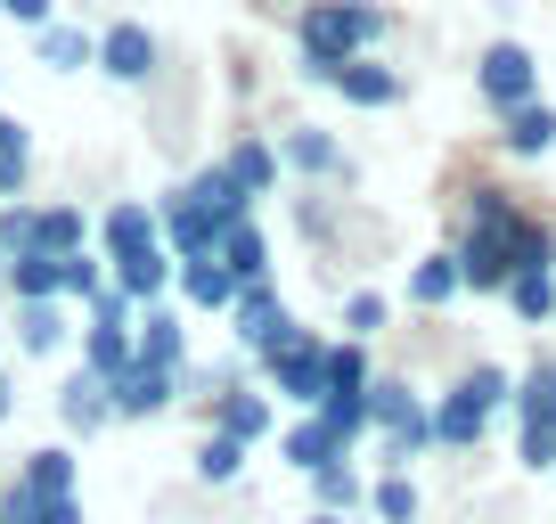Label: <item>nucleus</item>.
Listing matches in <instances>:
<instances>
[{
    "label": "nucleus",
    "mask_w": 556,
    "mask_h": 524,
    "mask_svg": "<svg viewBox=\"0 0 556 524\" xmlns=\"http://www.w3.org/2000/svg\"><path fill=\"white\" fill-rule=\"evenodd\" d=\"M344 328H352V345H361V336H377V328H384V296H352V303H344Z\"/></svg>",
    "instance_id": "40"
},
{
    "label": "nucleus",
    "mask_w": 556,
    "mask_h": 524,
    "mask_svg": "<svg viewBox=\"0 0 556 524\" xmlns=\"http://www.w3.org/2000/svg\"><path fill=\"white\" fill-rule=\"evenodd\" d=\"M368 426H384V459H393V475L434 442V410H417L409 385H393V377H368Z\"/></svg>",
    "instance_id": "4"
},
{
    "label": "nucleus",
    "mask_w": 556,
    "mask_h": 524,
    "mask_svg": "<svg viewBox=\"0 0 556 524\" xmlns=\"http://www.w3.org/2000/svg\"><path fill=\"white\" fill-rule=\"evenodd\" d=\"M34 238H41V213L34 205H9V213H0V254H9V262L34 254Z\"/></svg>",
    "instance_id": "38"
},
{
    "label": "nucleus",
    "mask_w": 556,
    "mask_h": 524,
    "mask_svg": "<svg viewBox=\"0 0 556 524\" xmlns=\"http://www.w3.org/2000/svg\"><path fill=\"white\" fill-rule=\"evenodd\" d=\"M312 500H319V516H344V508H361V475L336 459V467H319V475H312Z\"/></svg>",
    "instance_id": "31"
},
{
    "label": "nucleus",
    "mask_w": 556,
    "mask_h": 524,
    "mask_svg": "<svg viewBox=\"0 0 556 524\" xmlns=\"http://www.w3.org/2000/svg\"><path fill=\"white\" fill-rule=\"evenodd\" d=\"M222 173L238 180L245 197H262V189H270V180H278V148H262V140H238V148H229V157H222Z\"/></svg>",
    "instance_id": "23"
},
{
    "label": "nucleus",
    "mask_w": 556,
    "mask_h": 524,
    "mask_svg": "<svg viewBox=\"0 0 556 524\" xmlns=\"http://www.w3.org/2000/svg\"><path fill=\"white\" fill-rule=\"evenodd\" d=\"M0 9H9L17 25H50V0H0Z\"/></svg>",
    "instance_id": "42"
},
{
    "label": "nucleus",
    "mask_w": 556,
    "mask_h": 524,
    "mask_svg": "<svg viewBox=\"0 0 556 524\" xmlns=\"http://www.w3.org/2000/svg\"><path fill=\"white\" fill-rule=\"evenodd\" d=\"M58 419H66L74 435H99V426L115 419V394H106V377H90V369H74V377L58 385Z\"/></svg>",
    "instance_id": "11"
},
{
    "label": "nucleus",
    "mask_w": 556,
    "mask_h": 524,
    "mask_svg": "<svg viewBox=\"0 0 556 524\" xmlns=\"http://www.w3.org/2000/svg\"><path fill=\"white\" fill-rule=\"evenodd\" d=\"M238 467H245V442H229V435H205V451H197V475H205V484H229Z\"/></svg>",
    "instance_id": "37"
},
{
    "label": "nucleus",
    "mask_w": 556,
    "mask_h": 524,
    "mask_svg": "<svg viewBox=\"0 0 556 524\" xmlns=\"http://www.w3.org/2000/svg\"><path fill=\"white\" fill-rule=\"evenodd\" d=\"M270 385H278V402H303V410H319L328 402V345H287V352H270Z\"/></svg>",
    "instance_id": "6"
},
{
    "label": "nucleus",
    "mask_w": 556,
    "mask_h": 524,
    "mask_svg": "<svg viewBox=\"0 0 556 524\" xmlns=\"http://www.w3.org/2000/svg\"><path fill=\"white\" fill-rule=\"evenodd\" d=\"M99 66L115 74V83H148V74H156V34H148V25H106L99 34Z\"/></svg>",
    "instance_id": "7"
},
{
    "label": "nucleus",
    "mask_w": 556,
    "mask_h": 524,
    "mask_svg": "<svg viewBox=\"0 0 556 524\" xmlns=\"http://www.w3.org/2000/svg\"><path fill=\"white\" fill-rule=\"evenodd\" d=\"M0 419H9V369H0Z\"/></svg>",
    "instance_id": "43"
},
{
    "label": "nucleus",
    "mask_w": 556,
    "mask_h": 524,
    "mask_svg": "<svg viewBox=\"0 0 556 524\" xmlns=\"http://www.w3.org/2000/svg\"><path fill=\"white\" fill-rule=\"evenodd\" d=\"M189 197H197V205H205L222 229H229V222H245V189L222 173V164H213V173H197V180H189Z\"/></svg>",
    "instance_id": "26"
},
{
    "label": "nucleus",
    "mask_w": 556,
    "mask_h": 524,
    "mask_svg": "<svg viewBox=\"0 0 556 524\" xmlns=\"http://www.w3.org/2000/svg\"><path fill=\"white\" fill-rule=\"evenodd\" d=\"M458 287H467V279H458V254H426L409 271V303H451Z\"/></svg>",
    "instance_id": "28"
},
{
    "label": "nucleus",
    "mask_w": 556,
    "mask_h": 524,
    "mask_svg": "<svg viewBox=\"0 0 556 524\" xmlns=\"http://www.w3.org/2000/svg\"><path fill=\"white\" fill-rule=\"evenodd\" d=\"M106 394H115V419H156V410L173 402V369H139V361H131Z\"/></svg>",
    "instance_id": "13"
},
{
    "label": "nucleus",
    "mask_w": 556,
    "mask_h": 524,
    "mask_svg": "<svg viewBox=\"0 0 556 524\" xmlns=\"http://www.w3.org/2000/svg\"><path fill=\"white\" fill-rule=\"evenodd\" d=\"M516 410H523V426H532V435H556V361H540L532 377H523Z\"/></svg>",
    "instance_id": "25"
},
{
    "label": "nucleus",
    "mask_w": 556,
    "mask_h": 524,
    "mask_svg": "<svg viewBox=\"0 0 556 524\" xmlns=\"http://www.w3.org/2000/svg\"><path fill=\"white\" fill-rule=\"evenodd\" d=\"M278 451H287V467H303V475H319V467H336V459H352V451H344V442H336L319 419L287 426V442H278Z\"/></svg>",
    "instance_id": "19"
},
{
    "label": "nucleus",
    "mask_w": 556,
    "mask_h": 524,
    "mask_svg": "<svg viewBox=\"0 0 556 524\" xmlns=\"http://www.w3.org/2000/svg\"><path fill=\"white\" fill-rule=\"evenodd\" d=\"M180 352H189L180 320L164 312V303H148V312H139V328H131V361H139V369H173V377H180Z\"/></svg>",
    "instance_id": "10"
},
{
    "label": "nucleus",
    "mask_w": 556,
    "mask_h": 524,
    "mask_svg": "<svg viewBox=\"0 0 556 524\" xmlns=\"http://www.w3.org/2000/svg\"><path fill=\"white\" fill-rule=\"evenodd\" d=\"M368 508H377V524H417V484L409 475H384V484L368 491Z\"/></svg>",
    "instance_id": "33"
},
{
    "label": "nucleus",
    "mask_w": 556,
    "mask_h": 524,
    "mask_svg": "<svg viewBox=\"0 0 556 524\" xmlns=\"http://www.w3.org/2000/svg\"><path fill=\"white\" fill-rule=\"evenodd\" d=\"M58 296H74V303H99L106 296V271L90 254H66V271H58Z\"/></svg>",
    "instance_id": "35"
},
{
    "label": "nucleus",
    "mask_w": 556,
    "mask_h": 524,
    "mask_svg": "<svg viewBox=\"0 0 556 524\" xmlns=\"http://www.w3.org/2000/svg\"><path fill=\"white\" fill-rule=\"evenodd\" d=\"M99 238H106V254H139V246H156V238H164V222L139 205V197H123V205L99 222Z\"/></svg>",
    "instance_id": "18"
},
{
    "label": "nucleus",
    "mask_w": 556,
    "mask_h": 524,
    "mask_svg": "<svg viewBox=\"0 0 556 524\" xmlns=\"http://www.w3.org/2000/svg\"><path fill=\"white\" fill-rule=\"evenodd\" d=\"M25 157H34V148H25V123H9V115H0V197H17Z\"/></svg>",
    "instance_id": "36"
},
{
    "label": "nucleus",
    "mask_w": 556,
    "mask_h": 524,
    "mask_svg": "<svg viewBox=\"0 0 556 524\" xmlns=\"http://www.w3.org/2000/svg\"><path fill=\"white\" fill-rule=\"evenodd\" d=\"M41 66L83 74V66H99V41H90L83 25H41Z\"/></svg>",
    "instance_id": "20"
},
{
    "label": "nucleus",
    "mask_w": 556,
    "mask_h": 524,
    "mask_svg": "<svg viewBox=\"0 0 556 524\" xmlns=\"http://www.w3.org/2000/svg\"><path fill=\"white\" fill-rule=\"evenodd\" d=\"M262 426H270V394H245V385L213 394V435H229V442H254Z\"/></svg>",
    "instance_id": "14"
},
{
    "label": "nucleus",
    "mask_w": 556,
    "mask_h": 524,
    "mask_svg": "<svg viewBox=\"0 0 556 524\" xmlns=\"http://www.w3.org/2000/svg\"><path fill=\"white\" fill-rule=\"evenodd\" d=\"M507 148H516V157H548L556 148V107L548 99L516 107V115H507Z\"/></svg>",
    "instance_id": "21"
},
{
    "label": "nucleus",
    "mask_w": 556,
    "mask_h": 524,
    "mask_svg": "<svg viewBox=\"0 0 556 524\" xmlns=\"http://www.w3.org/2000/svg\"><path fill=\"white\" fill-rule=\"evenodd\" d=\"M328 394H368V352L352 345H328Z\"/></svg>",
    "instance_id": "34"
},
{
    "label": "nucleus",
    "mask_w": 556,
    "mask_h": 524,
    "mask_svg": "<svg viewBox=\"0 0 556 524\" xmlns=\"http://www.w3.org/2000/svg\"><path fill=\"white\" fill-rule=\"evenodd\" d=\"M548 262H556V238H548V229L532 222V213H523V238H516V271H548Z\"/></svg>",
    "instance_id": "39"
},
{
    "label": "nucleus",
    "mask_w": 556,
    "mask_h": 524,
    "mask_svg": "<svg viewBox=\"0 0 556 524\" xmlns=\"http://www.w3.org/2000/svg\"><path fill=\"white\" fill-rule=\"evenodd\" d=\"M156 222H164V246H180V254H213V246H222V222H213V213L197 205L189 189H173V197H164V213H156Z\"/></svg>",
    "instance_id": "9"
},
{
    "label": "nucleus",
    "mask_w": 556,
    "mask_h": 524,
    "mask_svg": "<svg viewBox=\"0 0 556 524\" xmlns=\"http://www.w3.org/2000/svg\"><path fill=\"white\" fill-rule=\"evenodd\" d=\"M41 254H83L90 246V222H83V205H41Z\"/></svg>",
    "instance_id": "24"
},
{
    "label": "nucleus",
    "mask_w": 556,
    "mask_h": 524,
    "mask_svg": "<svg viewBox=\"0 0 556 524\" xmlns=\"http://www.w3.org/2000/svg\"><path fill=\"white\" fill-rule=\"evenodd\" d=\"M0 262H9V254H0Z\"/></svg>",
    "instance_id": "47"
},
{
    "label": "nucleus",
    "mask_w": 556,
    "mask_h": 524,
    "mask_svg": "<svg viewBox=\"0 0 556 524\" xmlns=\"http://www.w3.org/2000/svg\"><path fill=\"white\" fill-rule=\"evenodd\" d=\"M328 83L344 90L352 107H393V99H401V74H393V66H377V58H352V66H336Z\"/></svg>",
    "instance_id": "16"
},
{
    "label": "nucleus",
    "mask_w": 556,
    "mask_h": 524,
    "mask_svg": "<svg viewBox=\"0 0 556 524\" xmlns=\"http://www.w3.org/2000/svg\"><path fill=\"white\" fill-rule=\"evenodd\" d=\"M312 524H344V516H312Z\"/></svg>",
    "instance_id": "44"
},
{
    "label": "nucleus",
    "mask_w": 556,
    "mask_h": 524,
    "mask_svg": "<svg viewBox=\"0 0 556 524\" xmlns=\"http://www.w3.org/2000/svg\"><path fill=\"white\" fill-rule=\"evenodd\" d=\"M377 34H384V17L368 9V0H312V9H303V25H295L303 66H312L319 83H328L336 66H352V58H361Z\"/></svg>",
    "instance_id": "2"
},
{
    "label": "nucleus",
    "mask_w": 556,
    "mask_h": 524,
    "mask_svg": "<svg viewBox=\"0 0 556 524\" xmlns=\"http://www.w3.org/2000/svg\"><path fill=\"white\" fill-rule=\"evenodd\" d=\"M523 467H556V435H532V426H523Z\"/></svg>",
    "instance_id": "41"
},
{
    "label": "nucleus",
    "mask_w": 556,
    "mask_h": 524,
    "mask_svg": "<svg viewBox=\"0 0 556 524\" xmlns=\"http://www.w3.org/2000/svg\"><path fill=\"white\" fill-rule=\"evenodd\" d=\"M516 238H523V213L507 205L500 189H475L467 246H458V279H467L475 296H507V279H516Z\"/></svg>",
    "instance_id": "1"
},
{
    "label": "nucleus",
    "mask_w": 556,
    "mask_h": 524,
    "mask_svg": "<svg viewBox=\"0 0 556 524\" xmlns=\"http://www.w3.org/2000/svg\"><path fill=\"white\" fill-rule=\"evenodd\" d=\"M17 345H25V352H58V345H66L58 303H17Z\"/></svg>",
    "instance_id": "30"
},
{
    "label": "nucleus",
    "mask_w": 556,
    "mask_h": 524,
    "mask_svg": "<svg viewBox=\"0 0 556 524\" xmlns=\"http://www.w3.org/2000/svg\"><path fill=\"white\" fill-rule=\"evenodd\" d=\"M9 524H25V516H9Z\"/></svg>",
    "instance_id": "46"
},
{
    "label": "nucleus",
    "mask_w": 556,
    "mask_h": 524,
    "mask_svg": "<svg viewBox=\"0 0 556 524\" xmlns=\"http://www.w3.org/2000/svg\"><path fill=\"white\" fill-rule=\"evenodd\" d=\"M278 157H287V164H303V173H352V164H344V148H336L328 132H287V140H278Z\"/></svg>",
    "instance_id": "27"
},
{
    "label": "nucleus",
    "mask_w": 556,
    "mask_h": 524,
    "mask_svg": "<svg viewBox=\"0 0 556 524\" xmlns=\"http://www.w3.org/2000/svg\"><path fill=\"white\" fill-rule=\"evenodd\" d=\"M180 296L197 303V312H229V303H238V279H229L222 271V254H180Z\"/></svg>",
    "instance_id": "12"
},
{
    "label": "nucleus",
    "mask_w": 556,
    "mask_h": 524,
    "mask_svg": "<svg viewBox=\"0 0 556 524\" xmlns=\"http://www.w3.org/2000/svg\"><path fill=\"white\" fill-rule=\"evenodd\" d=\"M173 271H180V262L164 254V238L139 246V254H115V296H123V303H156L164 287H173Z\"/></svg>",
    "instance_id": "8"
},
{
    "label": "nucleus",
    "mask_w": 556,
    "mask_h": 524,
    "mask_svg": "<svg viewBox=\"0 0 556 524\" xmlns=\"http://www.w3.org/2000/svg\"><path fill=\"white\" fill-rule=\"evenodd\" d=\"M312 419H319V426H328V435H336V442L352 451V435L368 426V394H328V402H319Z\"/></svg>",
    "instance_id": "32"
},
{
    "label": "nucleus",
    "mask_w": 556,
    "mask_h": 524,
    "mask_svg": "<svg viewBox=\"0 0 556 524\" xmlns=\"http://www.w3.org/2000/svg\"><path fill=\"white\" fill-rule=\"evenodd\" d=\"M475 83H483V99L500 107V115H516V107L540 99V58L523 50V41H491V50L475 58Z\"/></svg>",
    "instance_id": "5"
},
{
    "label": "nucleus",
    "mask_w": 556,
    "mask_h": 524,
    "mask_svg": "<svg viewBox=\"0 0 556 524\" xmlns=\"http://www.w3.org/2000/svg\"><path fill=\"white\" fill-rule=\"evenodd\" d=\"M507 303H516V320H556V279L548 271H516V279H507Z\"/></svg>",
    "instance_id": "29"
},
{
    "label": "nucleus",
    "mask_w": 556,
    "mask_h": 524,
    "mask_svg": "<svg viewBox=\"0 0 556 524\" xmlns=\"http://www.w3.org/2000/svg\"><path fill=\"white\" fill-rule=\"evenodd\" d=\"M500 402H507V369L475 361L467 377L434 402V442H458V451H467V442H483V426H491V410H500Z\"/></svg>",
    "instance_id": "3"
},
{
    "label": "nucleus",
    "mask_w": 556,
    "mask_h": 524,
    "mask_svg": "<svg viewBox=\"0 0 556 524\" xmlns=\"http://www.w3.org/2000/svg\"><path fill=\"white\" fill-rule=\"evenodd\" d=\"M58 271H66V254H17L9 262V279H17V303H58Z\"/></svg>",
    "instance_id": "22"
},
{
    "label": "nucleus",
    "mask_w": 556,
    "mask_h": 524,
    "mask_svg": "<svg viewBox=\"0 0 556 524\" xmlns=\"http://www.w3.org/2000/svg\"><path fill=\"white\" fill-rule=\"evenodd\" d=\"M17 500H25V508L74 500V459H66V451H34V459H25V475H17Z\"/></svg>",
    "instance_id": "17"
},
{
    "label": "nucleus",
    "mask_w": 556,
    "mask_h": 524,
    "mask_svg": "<svg viewBox=\"0 0 556 524\" xmlns=\"http://www.w3.org/2000/svg\"><path fill=\"white\" fill-rule=\"evenodd\" d=\"M213 254H222V271H229V279H238V287H254L262 271H270V238H262L254 222H229Z\"/></svg>",
    "instance_id": "15"
},
{
    "label": "nucleus",
    "mask_w": 556,
    "mask_h": 524,
    "mask_svg": "<svg viewBox=\"0 0 556 524\" xmlns=\"http://www.w3.org/2000/svg\"><path fill=\"white\" fill-rule=\"evenodd\" d=\"M0 524H9V508H0Z\"/></svg>",
    "instance_id": "45"
}]
</instances>
